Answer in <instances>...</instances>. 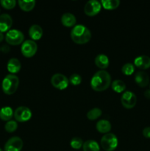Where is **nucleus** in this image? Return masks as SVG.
<instances>
[{
  "label": "nucleus",
  "instance_id": "nucleus-4",
  "mask_svg": "<svg viewBox=\"0 0 150 151\" xmlns=\"http://www.w3.org/2000/svg\"><path fill=\"white\" fill-rule=\"evenodd\" d=\"M100 143L103 150L105 151H113L118 147L119 141L117 137L114 134L108 133L101 137Z\"/></svg>",
  "mask_w": 150,
  "mask_h": 151
},
{
  "label": "nucleus",
  "instance_id": "nucleus-2",
  "mask_svg": "<svg viewBox=\"0 0 150 151\" xmlns=\"http://www.w3.org/2000/svg\"><path fill=\"white\" fill-rule=\"evenodd\" d=\"M91 32L87 27L82 24L75 25L71 31L72 41L77 44H84L91 39Z\"/></svg>",
  "mask_w": 150,
  "mask_h": 151
},
{
  "label": "nucleus",
  "instance_id": "nucleus-27",
  "mask_svg": "<svg viewBox=\"0 0 150 151\" xmlns=\"http://www.w3.org/2000/svg\"><path fill=\"white\" fill-rule=\"evenodd\" d=\"M83 141L79 137H74L71 140L70 145L71 147L75 150H79L81 147L83 146Z\"/></svg>",
  "mask_w": 150,
  "mask_h": 151
},
{
  "label": "nucleus",
  "instance_id": "nucleus-9",
  "mask_svg": "<svg viewBox=\"0 0 150 151\" xmlns=\"http://www.w3.org/2000/svg\"><path fill=\"white\" fill-rule=\"evenodd\" d=\"M121 104L125 109H131L134 108L137 103L136 95L132 91H126L122 94L121 97Z\"/></svg>",
  "mask_w": 150,
  "mask_h": 151
},
{
  "label": "nucleus",
  "instance_id": "nucleus-7",
  "mask_svg": "<svg viewBox=\"0 0 150 151\" xmlns=\"http://www.w3.org/2000/svg\"><path fill=\"white\" fill-rule=\"evenodd\" d=\"M13 116L17 122H27L32 117V111L26 106H19L15 110Z\"/></svg>",
  "mask_w": 150,
  "mask_h": 151
},
{
  "label": "nucleus",
  "instance_id": "nucleus-13",
  "mask_svg": "<svg viewBox=\"0 0 150 151\" xmlns=\"http://www.w3.org/2000/svg\"><path fill=\"white\" fill-rule=\"evenodd\" d=\"M135 81L137 85L141 88L147 86L149 83V77L146 72L144 71H139L135 75Z\"/></svg>",
  "mask_w": 150,
  "mask_h": 151
},
{
  "label": "nucleus",
  "instance_id": "nucleus-33",
  "mask_svg": "<svg viewBox=\"0 0 150 151\" xmlns=\"http://www.w3.org/2000/svg\"><path fill=\"white\" fill-rule=\"evenodd\" d=\"M144 96L146 97L147 99H150V88L147 89L144 91Z\"/></svg>",
  "mask_w": 150,
  "mask_h": 151
},
{
  "label": "nucleus",
  "instance_id": "nucleus-28",
  "mask_svg": "<svg viewBox=\"0 0 150 151\" xmlns=\"http://www.w3.org/2000/svg\"><path fill=\"white\" fill-rule=\"evenodd\" d=\"M18 124L16 121L10 120L7 122V123L4 125V129L8 133H13L17 130Z\"/></svg>",
  "mask_w": 150,
  "mask_h": 151
},
{
  "label": "nucleus",
  "instance_id": "nucleus-3",
  "mask_svg": "<svg viewBox=\"0 0 150 151\" xmlns=\"http://www.w3.org/2000/svg\"><path fill=\"white\" fill-rule=\"evenodd\" d=\"M19 85V79L16 75H7L5 78L3 79L2 83H1V88L4 94L7 95L13 94L18 89Z\"/></svg>",
  "mask_w": 150,
  "mask_h": 151
},
{
  "label": "nucleus",
  "instance_id": "nucleus-5",
  "mask_svg": "<svg viewBox=\"0 0 150 151\" xmlns=\"http://www.w3.org/2000/svg\"><path fill=\"white\" fill-rule=\"evenodd\" d=\"M24 35L19 29H10L5 35V41L10 45H19L24 42Z\"/></svg>",
  "mask_w": 150,
  "mask_h": 151
},
{
  "label": "nucleus",
  "instance_id": "nucleus-25",
  "mask_svg": "<svg viewBox=\"0 0 150 151\" xmlns=\"http://www.w3.org/2000/svg\"><path fill=\"white\" fill-rule=\"evenodd\" d=\"M102 111L99 108H94L87 113V118L90 120H95L101 116Z\"/></svg>",
  "mask_w": 150,
  "mask_h": 151
},
{
  "label": "nucleus",
  "instance_id": "nucleus-34",
  "mask_svg": "<svg viewBox=\"0 0 150 151\" xmlns=\"http://www.w3.org/2000/svg\"><path fill=\"white\" fill-rule=\"evenodd\" d=\"M4 35H3V32H0V42H1V41H3V40H4Z\"/></svg>",
  "mask_w": 150,
  "mask_h": 151
},
{
  "label": "nucleus",
  "instance_id": "nucleus-14",
  "mask_svg": "<svg viewBox=\"0 0 150 151\" xmlns=\"http://www.w3.org/2000/svg\"><path fill=\"white\" fill-rule=\"evenodd\" d=\"M134 65L139 69H147L150 68V58L147 55H140L135 58Z\"/></svg>",
  "mask_w": 150,
  "mask_h": 151
},
{
  "label": "nucleus",
  "instance_id": "nucleus-10",
  "mask_svg": "<svg viewBox=\"0 0 150 151\" xmlns=\"http://www.w3.org/2000/svg\"><path fill=\"white\" fill-rule=\"evenodd\" d=\"M101 8V4L96 0H90L84 7L85 13L88 16H94L98 14Z\"/></svg>",
  "mask_w": 150,
  "mask_h": 151
},
{
  "label": "nucleus",
  "instance_id": "nucleus-23",
  "mask_svg": "<svg viewBox=\"0 0 150 151\" xmlns=\"http://www.w3.org/2000/svg\"><path fill=\"white\" fill-rule=\"evenodd\" d=\"M101 6L106 10H114L120 4L119 0H101L100 1Z\"/></svg>",
  "mask_w": 150,
  "mask_h": 151
},
{
  "label": "nucleus",
  "instance_id": "nucleus-31",
  "mask_svg": "<svg viewBox=\"0 0 150 151\" xmlns=\"http://www.w3.org/2000/svg\"><path fill=\"white\" fill-rule=\"evenodd\" d=\"M143 135L146 138L150 139V127H146L143 130Z\"/></svg>",
  "mask_w": 150,
  "mask_h": 151
},
{
  "label": "nucleus",
  "instance_id": "nucleus-18",
  "mask_svg": "<svg viewBox=\"0 0 150 151\" xmlns=\"http://www.w3.org/2000/svg\"><path fill=\"white\" fill-rule=\"evenodd\" d=\"M95 64L96 65L97 67L101 69V70H104L109 66L110 60L107 55L104 54H99L96 57Z\"/></svg>",
  "mask_w": 150,
  "mask_h": 151
},
{
  "label": "nucleus",
  "instance_id": "nucleus-6",
  "mask_svg": "<svg viewBox=\"0 0 150 151\" xmlns=\"http://www.w3.org/2000/svg\"><path fill=\"white\" fill-rule=\"evenodd\" d=\"M38 45L32 40H26L22 43L21 51L22 55L26 58H32L36 54Z\"/></svg>",
  "mask_w": 150,
  "mask_h": 151
},
{
  "label": "nucleus",
  "instance_id": "nucleus-30",
  "mask_svg": "<svg viewBox=\"0 0 150 151\" xmlns=\"http://www.w3.org/2000/svg\"><path fill=\"white\" fill-rule=\"evenodd\" d=\"M69 83L74 86H78L82 83V77L78 74H73L69 79Z\"/></svg>",
  "mask_w": 150,
  "mask_h": 151
},
{
  "label": "nucleus",
  "instance_id": "nucleus-1",
  "mask_svg": "<svg viewBox=\"0 0 150 151\" xmlns=\"http://www.w3.org/2000/svg\"><path fill=\"white\" fill-rule=\"evenodd\" d=\"M111 76L104 70H100L96 72L91 80V86L96 91H103L110 87Z\"/></svg>",
  "mask_w": 150,
  "mask_h": 151
},
{
  "label": "nucleus",
  "instance_id": "nucleus-17",
  "mask_svg": "<svg viewBox=\"0 0 150 151\" xmlns=\"http://www.w3.org/2000/svg\"><path fill=\"white\" fill-rule=\"evenodd\" d=\"M61 23L66 27H71L76 25V19L74 14L71 13H66L62 16Z\"/></svg>",
  "mask_w": 150,
  "mask_h": 151
},
{
  "label": "nucleus",
  "instance_id": "nucleus-11",
  "mask_svg": "<svg viewBox=\"0 0 150 151\" xmlns=\"http://www.w3.org/2000/svg\"><path fill=\"white\" fill-rule=\"evenodd\" d=\"M23 147V141L20 137H13L7 140L4 145V151H21Z\"/></svg>",
  "mask_w": 150,
  "mask_h": 151
},
{
  "label": "nucleus",
  "instance_id": "nucleus-32",
  "mask_svg": "<svg viewBox=\"0 0 150 151\" xmlns=\"http://www.w3.org/2000/svg\"><path fill=\"white\" fill-rule=\"evenodd\" d=\"M1 50L4 53H8L10 51V48L8 45H6V44H4V45L1 47Z\"/></svg>",
  "mask_w": 150,
  "mask_h": 151
},
{
  "label": "nucleus",
  "instance_id": "nucleus-29",
  "mask_svg": "<svg viewBox=\"0 0 150 151\" xmlns=\"http://www.w3.org/2000/svg\"><path fill=\"white\" fill-rule=\"evenodd\" d=\"M0 4L4 8L10 10V9L14 8L16 4V1L15 0H1Z\"/></svg>",
  "mask_w": 150,
  "mask_h": 151
},
{
  "label": "nucleus",
  "instance_id": "nucleus-19",
  "mask_svg": "<svg viewBox=\"0 0 150 151\" xmlns=\"http://www.w3.org/2000/svg\"><path fill=\"white\" fill-rule=\"evenodd\" d=\"M96 130L101 134H108L112 128L111 123L106 119H101L98 121L96 125Z\"/></svg>",
  "mask_w": 150,
  "mask_h": 151
},
{
  "label": "nucleus",
  "instance_id": "nucleus-21",
  "mask_svg": "<svg viewBox=\"0 0 150 151\" xmlns=\"http://www.w3.org/2000/svg\"><path fill=\"white\" fill-rule=\"evenodd\" d=\"M82 149L83 151H99L100 147L97 142L90 139L83 143Z\"/></svg>",
  "mask_w": 150,
  "mask_h": 151
},
{
  "label": "nucleus",
  "instance_id": "nucleus-36",
  "mask_svg": "<svg viewBox=\"0 0 150 151\" xmlns=\"http://www.w3.org/2000/svg\"><path fill=\"white\" fill-rule=\"evenodd\" d=\"M0 50H1V48H0Z\"/></svg>",
  "mask_w": 150,
  "mask_h": 151
},
{
  "label": "nucleus",
  "instance_id": "nucleus-26",
  "mask_svg": "<svg viewBox=\"0 0 150 151\" xmlns=\"http://www.w3.org/2000/svg\"><path fill=\"white\" fill-rule=\"evenodd\" d=\"M121 72L125 75H131L135 72V66L131 63H126L122 66Z\"/></svg>",
  "mask_w": 150,
  "mask_h": 151
},
{
  "label": "nucleus",
  "instance_id": "nucleus-20",
  "mask_svg": "<svg viewBox=\"0 0 150 151\" xmlns=\"http://www.w3.org/2000/svg\"><path fill=\"white\" fill-rule=\"evenodd\" d=\"M13 109L9 106H5L0 109V119L3 121H8L11 120L12 117L13 116Z\"/></svg>",
  "mask_w": 150,
  "mask_h": 151
},
{
  "label": "nucleus",
  "instance_id": "nucleus-15",
  "mask_svg": "<svg viewBox=\"0 0 150 151\" xmlns=\"http://www.w3.org/2000/svg\"><path fill=\"white\" fill-rule=\"evenodd\" d=\"M21 62L19 61V59L16 58L10 59L7 62V69L8 72H10L12 75L18 73L21 70Z\"/></svg>",
  "mask_w": 150,
  "mask_h": 151
},
{
  "label": "nucleus",
  "instance_id": "nucleus-12",
  "mask_svg": "<svg viewBox=\"0 0 150 151\" xmlns=\"http://www.w3.org/2000/svg\"><path fill=\"white\" fill-rule=\"evenodd\" d=\"M13 24L11 16L7 13L0 15V32H8Z\"/></svg>",
  "mask_w": 150,
  "mask_h": 151
},
{
  "label": "nucleus",
  "instance_id": "nucleus-24",
  "mask_svg": "<svg viewBox=\"0 0 150 151\" xmlns=\"http://www.w3.org/2000/svg\"><path fill=\"white\" fill-rule=\"evenodd\" d=\"M112 89L117 93H121L126 89V84L121 80H116L111 83Z\"/></svg>",
  "mask_w": 150,
  "mask_h": 151
},
{
  "label": "nucleus",
  "instance_id": "nucleus-16",
  "mask_svg": "<svg viewBox=\"0 0 150 151\" xmlns=\"http://www.w3.org/2000/svg\"><path fill=\"white\" fill-rule=\"evenodd\" d=\"M29 35L32 41H38L41 39L43 35V29L40 25L33 24L29 27Z\"/></svg>",
  "mask_w": 150,
  "mask_h": 151
},
{
  "label": "nucleus",
  "instance_id": "nucleus-22",
  "mask_svg": "<svg viewBox=\"0 0 150 151\" xmlns=\"http://www.w3.org/2000/svg\"><path fill=\"white\" fill-rule=\"evenodd\" d=\"M20 8L25 12H29L35 7V0H29V1H24L19 0L18 1Z\"/></svg>",
  "mask_w": 150,
  "mask_h": 151
},
{
  "label": "nucleus",
  "instance_id": "nucleus-35",
  "mask_svg": "<svg viewBox=\"0 0 150 151\" xmlns=\"http://www.w3.org/2000/svg\"><path fill=\"white\" fill-rule=\"evenodd\" d=\"M0 151H3V150H1V148H0Z\"/></svg>",
  "mask_w": 150,
  "mask_h": 151
},
{
  "label": "nucleus",
  "instance_id": "nucleus-8",
  "mask_svg": "<svg viewBox=\"0 0 150 151\" xmlns=\"http://www.w3.org/2000/svg\"><path fill=\"white\" fill-rule=\"evenodd\" d=\"M51 83L55 88L59 90L66 89L69 83V78L60 73L54 74L51 78Z\"/></svg>",
  "mask_w": 150,
  "mask_h": 151
}]
</instances>
